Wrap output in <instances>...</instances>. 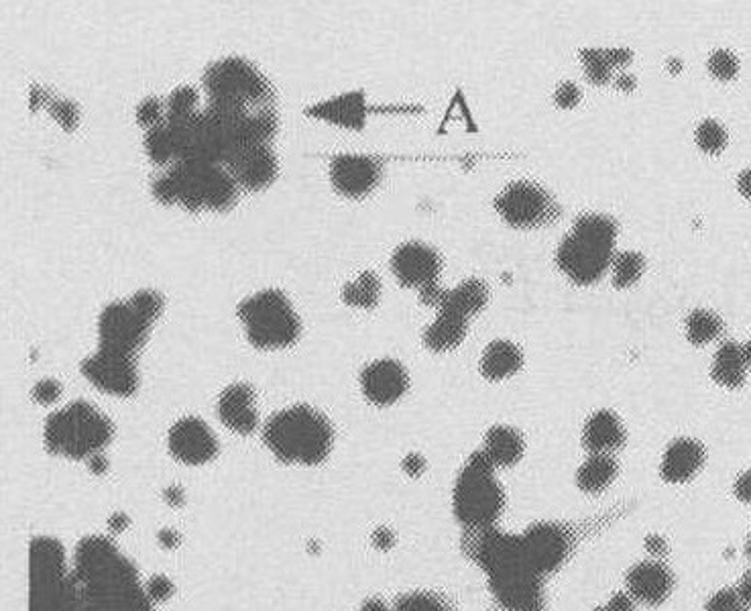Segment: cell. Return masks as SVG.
I'll return each mask as SVG.
<instances>
[{"label": "cell", "instance_id": "cell-1", "mask_svg": "<svg viewBox=\"0 0 751 611\" xmlns=\"http://www.w3.org/2000/svg\"><path fill=\"white\" fill-rule=\"evenodd\" d=\"M84 611H151L135 569L104 538H88L78 546L72 575Z\"/></svg>", "mask_w": 751, "mask_h": 611}, {"label": "cell", "instance_id": "cell-2", "mask_svg": "<svg viewBox=\"0 0 751 611\" xmlns=\"http://www.w3.org/2000/svg\"><path fill=\"white\" fill-rule=\"evenodd\" d=\"M153 198L165 206L180 204L190 212L204 208L228 212L239 200L235 178L220 163L176 161L151 186Z\"/></svg>", "mask_w": 751, "mask_h": 611}, {"label": "cell", "instance_id": "cell-3", "mask_svg": "<svg viewBox=\"0 0 751 611\" xmlns=\"http://www.w3.org/2000/svg\"><path fill=\"white\" fill-rule=\"evenodd\" d=\"M263 440L281 463L320 465L332 451L334 428L322 412L300 404L273 414Z\"/></svg>", "mask_w": 751, "mask_h": 611}, {"label": "cell", "instance_id": "cell-4", "mask_svg": "<svg viewBox=\"0 0 751 611\" xmlns=\"http://www.w3.org/2000/svg\"><path fill=\"white\" fill-rule=\"evenodd\" d=\"M497 469L483 451L473 453L462 465L454 491L452 512L456 522L467 532L497 528L505 512V489L497 479Z\"/></svg>", "mask_w": 751, "mask_h": 611}, {"label": "cell", "instance_id": "cell-5", "mask_svg": "<svg viewBox=\"0 0 751 611\" xmlns=\"http://www.w3.org/2000/svg\"><path fill=\"white\" fill-rule=\"evenodd\" d=\"M617 237L615 220L603 214H583L556 251L558 267L576 286L599 282L613 261Z\"/></svg>", "mask_w": 751, "mask_h": 611}, {"label": "cell", "instance_id": "cell-6", "mask_svg": "<svg viewBox=\"0 0 751 611\" xmlns=\"http://www.w3.org/2000/svg\"><path fill=\"white\" fill-rule=\"evenodd\" d=\"M208 108L222 113H255L271 108L275 92L263 72L245 58H222L204 72Z\"/></svg>", "mask_w": 751, "mask_h": 611}, {"label": "cell", "instance_id": "cell-7", "mask_svg": "<svg viewBox=\"0 0 751 611\" xmlns=\"http://www.w3.org/2000/svg\"><path fill=\"white\" fill-rule=\"evenodd\" d=\"M114 436L112 422L88 402H72L53 412L45 422V447L49 453L74 461L102 453Z\"/></svg>", "mask_w": 751, "mask_h": 611}, {"label": "cell", "instance_id": "cell-8", "mask_svg": "<svg viewBox=\"0 0 751 611\" xmlns=\"http://www.w3.org/2000/svg\"><path fill=\"white\" fill-rule=\"evenodd\" d=\"M237 314L255 349L275 351L292 347L302 335V320L281 290H263L245 298Z\"/></svg>", "mask_w": 751, "mask_h": 611}, {"label": "cell", "instance_id": "cell-9", "mask_svg": "<svg viewBox=\"0 0 751 611\" xmlns=\"http://www.w3.org/2000/svg\"><path fill=\"white\" fill-rule=\"evenodd\" d=\"M517 536L528 565L540 577L560 571L576 546L574 532L560 522H536Z\"/></svg>", "mask_w": 751, "mask_h": 611}, {"label": "cell", "instance_id": "cell-10", "mask_svg": "<svg viewBox=\"0 0 751 611\" xmlns=\"http://www.w3.org/2000/svg\"><path fill=\"white\" fill-rule=\"evenodd\" d=\"M151 324L153 322L147 320L131 300L110 302L98 316L100 347L137 357L149 341Z\"/></svg>", "mask_w": 751, "mask_h": 611}, {"label": "cell", "instance_id": "cell-11", "mask_svg": "<svg viewBox=\"0 0 751 611\" xmlns=\"http://www.w3.org/2000/svg\"><path fill=\"white\" fill-rule=\"evenodd\" d=\"M495 208L507 225L515 229H532L552 222L560 210L552 196L532 182H515L497 198Z\"/></svg>", "mask_w": 751, "mask_h": 611}, {"label": "cell", "instance_id": "cell-12", "mask_svg": "<svg viewBox=\"0 0 751 611\" xmlns=\"http://www.w3.org/2000/svg\"><path fill=\"white\" fill-rule=\"evenodd\" d=\"M80 369L94 387L110 396L129 398L139 387L137 359L121 351L98 347L94 355L82 361Z\"/></svg>", "mask_w": 751, "mask_h": 611}, {"label": "cell", "instance_id": "cell-13", "mask_svg": "<svg viewBox=\"0 0 751 611\" xmlns=\"http://www.w3.org/2000/svg\"><path fill=\"white\" fill-rule=\"evenodd\" d=\"M491 595L503 611H544V577L528 567L511 569L487 579Z\"/></svg>", "mask_w": 751, "mask_h": 611}, {"label": "cell", "instance_id": "cell-14", "mask_svg": "<svg viewBox=\"0 0 751 611\" xmlns=\"http://www.w3.org/2000/svg\"><path fill=\"white\" fill-rule=\"evenodd\" d=\"M383 178V163L371 155L340 153L330 161V182L346 198H363Z\"/></svg>", "mask_w": 751, "mask_h": 611}, {"label": "cell", "instance_id": "cell-15", "mask_svg": "<svg viewBox=\"0 0 751 611\" xmlns=\"http://www.w3.org/2000/svg\"><path fill=\"white\" fill-rule=\"evenodd\" d=\"M224 168L235 178L239 188L259 192L275 182L279 161L269 145H243L226 159Z\"/></svg>", "mask_w": 751, "mask_h": 611}, {"label": "cell", "instance_id": "cell-16", "mask_svg": "<svg viewBox=\"0 0 751 611\" xmlns=\"http://www.w3.org/2000/svg\"><path fill=\"white\" fill-rule=\"evenodd\" d=\"M391 269L403 288L422 290L426 286L438 284L442 259L432 247L412 241L399 245L393 251Z\"/></svg>", "mask_w": 751, "mask_h": 611}, {"label": "cell", "instance_id": "cell-17", "mask_svg": "<svg viewBox=\"0 0 751 611\" xmlns=\"http://www.w3.org/2000/svg\"><path fill=\"white\" fill-rule=\"evenodd\" d=\"M625 591L642 607H660L670 599L676 577L664 561L646 559L635 563L625 573Z\"/></svg>", "mask_w": 751, "mask_h": 611}, {"label": "cell", "instance_id": "cell-18", "mask_svg": "<svg viewBox=\"0 0 751 611\" xmlns=\"http://www.w3.org/2000/svg\"><path fill=\"white\" fill-rule=\"evenodd\" d=\"M167 447L184 465H204L216 457L218 440L204 420L190 416L169 430Z\"/></svg>", "mask_w": 751, "mask_h": 611}, {"label": "cell", "instance_id": "cell-19", "mask_svg": "<svg viewBox=\"0 0 751 611\" xmlns=\"http://www.w3.org/2000/svg\"><path fill=\"white\" fill-rule=\"evenodd\" d=\"M410 387V375L399 361L379 359L361 373V390L375 406H391L403 398Z\"/></svg>", "mask_w": 751, "mask_h": 611}, {"label": "cell", "instance_id": "cell-20", "mask_svg": "<svg viewBox=\"0 0 751 611\" xmlns=\"http://www.w3.org/2000/svg\"><path fill=\"white\" fill-rule=\"evenodd\" d=\"M707 463V451L695 438H674L660 461V477L668 485H684L695 479Z\"/></svg>", "mask_w": 751, "mask_h": 611}, {"label": "cell", "instance_id": "cell-21", "mask_svg": "<svg viewBox=\"0 0 751 611\" xmlns=\"http://www.w3.org/2000/svg\"><path fill=\"white\" fill-rule=\"evenodd\" d=\"M218 416L226 428L237 434H253L259 426L255 390L249 383L228 385L218 400Z\"/></svg>", "mask_w": 751, "mask_h": 611}, {"label": "cell", "instance_id": "cell-22", "mask_svg": "<svg viewBox=\"0 0 751 611\" xmlns=\"http://www.w3.org/2000/svg\"><path fill=\"white\" fill-rule=\"evenodd\" d=\"M306 115L346 129H363L367 121V98L363 90H353L308 106Z\"/></svg>", "mask_w": 751, "mask_h": 611}, {"label": "cell", "instance_id": "cell-23", "mask_svg": "<svg viewBox=\"0 0 751 611\" xmlns=\"http://www.w3.org/2000/svg\"><path fill=\"white\" fill-rule=\"evenodd\" d=\"M627 442L621 418L611 410L595 412L583 428V447L589 455H613Z\"/></svg>", "mask_w": 751, "mask_h": 611}, {"label": "cell", "instance_id": "cell-24", "mask_svg": "<svg viewBox=\"0 0 751 611\" xmlns=\"http://www.w3.org/2000/svg\"><path fill=\"white\" fill-rule=\"evenodd\" d=\"M483 453L495 469H511L524 459L526 440L519 430L505 424H497L489 428L485 434Z\"/></svg>", "mask_w": 751, "mask_h": 611}, {"label": "cell", "instance_id": "cell-25", "mask_svg": "<svg viewBox=\"0 0 751 611\" xmlns=\"http://www.w3.org/2000/svg\"><path fill=\"white\" fill-rule=\"evenodd\" d=\"M469 318L450 310H440L438 318L424 330V345L434 353L456 349L467 337Z\"/></svg>", "mask_w": 751, "mask_h": 611}, {"label": "cell", "instance_id": "cell-26", "mask_svg": "<svg viewBox=\"0 0 751 611\" xmlns=\"http://www.w3.org/2000/svg\"><path fill=\"white\" fill-rule=\"evenodd\" d=\"M619 475V463L613 455H589V459L576 471V487L587 495L607 491Z\"/></svg>", "mask_w": 751, "mask_h": 611}, {"label": "cell", "instance_id": "cell-27", "mask_svg": "<svg viewBox=\"0 0 751 611\" xmlns=\"http://www.w3.org/2000/svg\"><path fill=\"white\" fill-rule=\"evenodd\" d=\"M524 365V355L509 341L491 343L481 359V373L489 381H501L517 373Z\"/></svg>", "mask_w": 751, "mask_h": 611}, {"label": "cell", "instance_id": "cell-28", "mask_svg": "<svg viewBox=\"0 0 751 611\" xmlns=\"http://www.w3.org/2000/svg\"><path fill=\"white\" fill-rule=\"evenodd\" d=\"M745 373H747V363L743 359L741 347L733 341H727L719 347L713 367H711V377L715 383L723 387H741L745 383Z\"/></svg>", "mask_w": 751, "mask_h": 611}, {"label": "cell", "instance_id": "cell-29", "mask_svg": "<svg viewBox=\"0 0 751 611\" xmlns=\"http://www.w3.org/2000/svg\"><path fill=\"white\" fill-rule=\"evenodd\" d=\"M489 300V290L481 280H467L458 284L454 290H446L444 302L438 310H450L460 316L479 314Z\"/></svg>", "mask_w": 751, "mask_h": 611}, {"label": "cell", "instance_id": "cell-30", "mask_svg": "<svg viewBox=\"0 0 751 611\" xmlns=\"http://www.w3.org/2000/svg\"><path fill=\"white\" fill-rule=\"evenodd\" d=\"M381 298V282L373 271L361 273L355 282L342 288V302L359 308H375Z\"/></svg>", "mask_w": 751, "mask_h": 611}, {"label": "cell", "instance_id": "cell-31", "mask_svg": "<svg viewBox=\"0 0 751 611\" xmlns=\"http://www.w3.org/2000/svg\"><path fill=\"white\" fill-rule=\"evenodd\" d=\"M723 330V322L709 310H695L686 318V337L692 345H707L717 339Z\"/></svg>", "mask_w": 751, "mask_h": 611}, {"label": "cell", "instance_id": "cell-32", "mask_svg": "<svg viewBox=\"0 0 751 611\" xmlns=\"http://www.w3.org/2000/svg\"><path fill=\"white\" fill-rule=\"evenodd\" d=\"M646 269V261L640 253L625 251L613 259V286L619 290L631 288L640 280Z\"/></svg>", "mask_w": 751, "mask_h": 611}, {"label": "cell", "instance_id": "cell-33", "mask_svg": "<svg viewBox=\"0 0 751 611\" xmlns=\"http://www.w3.org/2000/svg\"><path fill=\"white\" fill-rule=\"evenodd\" d=\"M145 151L155 165H167L176 157V141H173L169 125L155 127L145 135Z\"/></svg>", "mask_w": 751, "mask_h": 611}, {"label": "cell", "instance_id": "cell-34", "mask_svg": "<svg viewBox=\"0 0 751 611\" xmlns=\"http://www.w3.org/2000/svg\"><path fill=\"white\" fill-rule=\"evenodd\" d=\"M198 92L194 86H180L167 98V123H180L194 117L198 110Z\"/></svg>", "mask_w": 751, "mask_h": 611}, {"label": "cell", "instance_id": "cell-35", "mask_svg": "<svg viewBox=\"0 0 751 611\" xmlns=\"http://www.w3.org/2000/svg\"><path fill=\"white\" fill-rule=\"evenodd\" d=\"M393 611H450L448 603L434 595V593H426V591H416V593H408L403 595Z\"/></svg>", "mask_w": 751, "mask_h": 611}, {"label": "cell", "instance_id": "cell-36", "mask_svg": "<svg viewBox=\"0 0 751 611\" xmlns=\"http://www.w3.org/2000/svg\"><path fill=\"white\" fill-rule=\"evenodd\" d=\"M583 55V64H585V72H587V78L589 82L597 84V86H603L611 80V72H613V66L609 64L605 51L601 49H585L581 51Z\"/></svg>", "mask_w": 751, "mask_h": 611}, {"label": "cell", "instance_id": "cell-37", "mask_svg": "<svg viewBox=\"0 0 751 611\" xmlns=\"http://www.w3.org/2000/svg\"><path fill=\"white\" fill-rule=\"evenodd\" d=\"M697 145L709 153L717 155L725 149L727 145V131L717 123V121H703L697 129Z\"/></svg>", "mask_w": 751, "mask_h": 611}, {"label": "cell", "instance_id": "cell-38", "mask_svg": "<svg viewBox=\"0 0 751 611\" xmlns=\"http://www.w3.org/2000/svg\"><path fill=\"white\" fill-rule=\"evenodd\" d=\"M137 123L147 131L165 125L167 123V104L161 98H155V96L145 98L137 106Z\"/></svg>", "mask_w": 751, "mask_h": 611}, {"label": "cell", "instance_id": "cell-39", "mask_svg": "<svg viewBox=\"0 0 751 611\" xmlns=\"http://www.w3.org/2000/svg\"><path fill=\"white\" fill-rule=\"evenodd\" d=\"M45 108L49 110V115H51L57 123H60L62 129H66V131H74V129L78 127V123H80V108H78L76 102H72V100H57V98H49V102H47Z\"/></svg>", "mask_w": 751, "mask_h": 611}, {"label": "cell", "instance_id": "cell-40", "mask_svg": "<svg viewBox=\"0 0 751 611\" xmlns=\"http://www.w3.org/2000/svg\"><path fill=\"white\" fill-rule=\"evenodd\" d=\"M707 66L717 80H733L739 72V60L727 49H717L711 53Z\"/></svg>", "mask_w": 751, "mask_h": 611}, {"label": "cell", "instance_id": "cell-41", "mask_svg": "<svg viewBox=\"0 0 751 611\" xmlns=\"http://www.w3.org/2000/svg\"><path fill=\"white\" fill-rule=\"evenodd\" d=\"M131 304L151 322H155L163 308H165V298L153 290H139L137 294H133L131 298Z\"/></svg>", "mask_w": 751, "mask_h": 611}, {"label": "cell", "instance_id": "cell-42", "mask_svg": "<svg viewBox=\"0 0 751 611\" xmlns=\"http://www.w3.org/2000/svg\"><path fill=\"white\" fill-rule=\"evenodd\" d=\"M705 611H749V609L741 603L735 587H725V589L715 591L707 599Z\"/></svg>", "mask_w": 751, "mask_h": 611}, {"label": "cell", "instance_id": "cell-43", "mask_svg": "<svg viewBox=\"0 0 751 611\" xmlns=\"http://www.w3.org/2000/svg\"><path fill=\"white\" fill-rule=\"evenodd\" d=\"M62 396V383L57 379H41L33 387V400L39 404H53Z\"/></svg>", "mask_w": 751, "mask_h": 611}, {"label": "cell", "instance_id": "cell-44", "mask_svg": "<svg viewBox=\"0 0 751 611\" xmlns=\"http://www.w3.org/2000/svg\"><path fill=\"white\" fill-rule=\"evenodd\" d=\"M640 605L633 601V597L623 589L613 593L603 605L597 607V611H635Z\"/></svg>", "mask_w": 751, "mask_h": 611}, {"label": "cell", "instance_id": "cell-45", "mask_svg": "<svg viewBox=\"0 0 751 611\" xmlns=\"http://www.w3.org/2000/svg\"><path fill=\"white\" fill-rule=\"evenodd\" d=\"M554 100L560 108H574L576 104L581 102V88L572 84V82H564L556 88V94H554Z\"/></svg>", "mask_w": 751, "mask_h": 611}, {"label": "cell", "instance_id": "cell-46", "mask_svg": "<svg viewBox=\"0 0 751 611\" xmlns=\"http://www.w3.org/2000/svg\"><path fill=\"white\" fill-rule=\"evenodd\" d=\"M145 591H147V595H149L151 601H165V599L171 597L173 585H171V581L167 577L157 575V577L149 579V583L145 585Z\"/></svg>", "mask_w": 751, "mask_h": 611}, {"label": "cell", "instance_id": "cell-47", "mask_svg": "<svg viewBox=\"0 0 751 611\" xmlns=\"http://www.w3.org/2000/svg\"><path fill=\"white\" fill-rule=\"evenodd\" d=\"M644 546L650 554V559H654V561H664L668 557V552H670L666 538L660 536V534H648L646 540H644Z\"/></svg>", "mask_w": 751, "mask_h": 611}, {"label": "cell", "instance_id": "cell-48", "mask_svg": "<svg viewBox=\"0 0 751 611\" xmlns=\"http://www.w3.org/2000/svg\"><path fill=\"white\" fill-rule=\"evenodd\" d=\"M733 495L739 499L741 504L751 506V469L743 471L735 483H733Z\"/></svg>", "mask_w": 751, "mask_h": 611}, {"label": "cell", "instance_id": "cell-49", "mask_svg": "<svg viewBox=\"0 0 751 611\" xmlns=\"http://www.w3.org/2000/svg\"><path fill=\"white\" fill-rule=\"evenodd\" d=\"M401 467H403V471H406L410 477H420L426 471V461L420 455L412 453V455H408L406 459H403Z\"/></svg>", "mask_w": 751, "mask_h": 611}, {"label": "cell", "instance_id": "cell-50", "mask_svg": "<svg viewBox=\"0 0 751 611\" xmlns=\"http://www.w3.org/2000/svg\"><path fill=\"white\" fill-rule=\"evenodd\" d=\"M735 591H737L741 603H743L747 609H751V569L745 571V573L741 575L739 583L735 585Z\"/></svg>", "mask_w": 751, "mask_h": 611}, {"label": "cell", "instance_id": "cell-51", "mask_svg": "<svg viewBox=\"0 0 751 611\" xmlns=\"http://www.w3.org/2000/svg\"><path fill=\"white\" fill-rule=\"evenodd\" d=\"M373 544L379 550H389L395 544V534L389 528H377L373 532Z\"/></svg>", "mask_w": 751, "mask_h": 611}, {"label": "cell", "instance_id": "cell-52", "mask_svg": "<svg viewBox=\"0 0 751 611\" xmlns=\"http://www.w3.org/2000/svg\"><path fill=\"white\" fill-rule=\"evenodd\" d=\"M605 55H607V60H609V64H611L613 68H617V66H625V64H629V60H631V53L625 51V49H607Z\"/></svg>", "mask_w": 751, "mask_h": 611}, {"label": "cell", "instance_id": "cell-53", "mask_svg": "<svg viewBox=\"0 0 751 611\" xmlns=\"http://www.w3.org/2000/svg\"><path fill=\"white\" fill-rule=\"evenodd\" d=\"M737 188H739L741 196H745L747 200H751V168L739 174V180H737Z\"/></svg>", "mask_w": 751, "mask_h": 611}, {"label": "cell", "instance_id": "cell-54", "mask_svg": "<svg viewBox=\"0 0 751 611\" xmlns=\"http://www.w3.org/2000/svg\"><path fill=\"white\" fill-rule=\"evenodd\" d=\"M165 499H167L169 504H173V506H182V502H184V491L178 489V487H169V489L165 491Z\"/></svg>", "mask_w": 751, "mask_h": 611}, {"label": "cell", "instance_id": "cell-55", "mask_svg": "<svg viewBox=\"0 0 751 611\" xmlns=\"http://www.w3.org/2000/svg\"><path fill=\"white\" fill-rule=\"evenodd\" d=\"M159 540H161L163 546L173 548V546H176V544L180 542V534H176L173 530H163V532L159 534Z\"/></svg>", "mask_w": 751, "mask_h": 611}, {"label": "cell", "instance_id": "cell-56", "mask_svg": "<svg viewBox=\"0 0 751 611\" xmlns=\"http://www.w3.org/2000/svg\"><path fill=\"white\" fill-rule=\"evenodd\" d=\"M106 459L102 457V453H98V455H94V457H90V469L94 471V473H102V471H106Z\"/></svg>", "mask_w": 751, "mask_h": 611}, {"label": "cell", "instance_id": "cell-57", "mask_svg": "<svg viewBox=\"0 0 751 611\" xmlns=\"http://www.w3.org/2000/svg\"><path fill=\"white\" fill-rule=\"evenodd\" d=\"M127 522H129V520H127V518H125L123 514H117V516H114V518H112V528L121 532V530H123V528L127 526Z\"/></svg>", "mask_w": 751, "mask_h": 611}, {"label": "cell", "instance_id": "cell-58", "mask_svg": "<svg viewBox=\"0 0 751 611\" xmlns=\"http://www.w3.org/2000/svg\"><path fill=\"white\" fill-rule=\"evenodd\" d=\"M741 353H743V359H745V363H747V367H749V365H751V341L745 343V345L741 347Z\"/></svg>", "mask_w": 751, "mask_h": 611}, {"label": "cell", "instance_id": "cell-59", "mask_svg": "<svg viewBox=\"0 0 751 611\" xmlns=\"http://www.w3.org/2000/svg\"><path fill=\"white\" fill-rule=\"evenodd\" d=\"M633 84H635V80H633V78H627V76H623V78L617 82V86H619V88H625V90H631Z\"/></svg>", "mask_w": 751, "mask_h": 611}, {"label": "cell", "instance_id": "cell-60", "mask_svg": "<svg viewBox=\"0 0 751 611\" xmlns=\"http://www.w3.org/2000/svg\"><path fill=\"white\" fill-rule=\"evenodd\" d=\"M743 550H745V557L751 561V532H749L747 538H745V546H743Z\"/></svg>", "mask_w": 751, "mask_h": 611}]
</instances>
